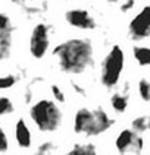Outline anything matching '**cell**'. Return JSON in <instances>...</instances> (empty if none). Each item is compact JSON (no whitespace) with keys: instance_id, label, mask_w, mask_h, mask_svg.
Returning <instances> with one entry per match:
<instances>
[{"instance_id":"obj_12","label":"cell","mask_w":150,"mask_h":155,"mask_svg":"<svg viewBox=\"0 0 150 155\" xmlns=\"http://www.w3.org/2000/svg\"><path fill=\"white\" fill-rule=\"evenodd\" d=\"M110 105L116 113H125L127 107H128V98L127 95L116 92L110 97Z\"/></svg>"},{"instance_id":"obj_4","label":"cell","mask_w":150,"mask_h":155,"mask_svg":"<svg viewBox=\"0 0 150 155\" xmlns=\"http://www.w3.org/2000/svg\"><path fill=\"white\" fill-rule=\"evenodd\" d=\"M124 64H125V56L122 48L119 45H113L102 61V70H100L102 85L107 89H112L118 85L122 75Z\"/></svg>"},{"instance_id":"obj_15","label":"cell","mask_w":150,"mask_h":155,"mask_svg":"<svg viewBox=\"0 0 150 155\" xmlns=\"http://www.w3.org/2000/svg\"><path fill=\"white\" fill-rule=\"evenodd\" d=\"M13 110H15V107H13V103L10 101V98L0 97V117L13 113Z\"/></svg>"},{"instance_id":"obj_14","label":"cell","mask_w":150,"mask_h":155,"mask_svg":"<svg viewBox=\"0 0 150 155\" xmlns=\"http://www.w3.org/2000/svg\"><path fill=\"white\" fill-rule=\"evenodd\" d=\"M149 126H150V120L147 119V117H144V116L134 119V120H132V124H131V127L135 130L137 133H143V132H146V130L149 129Z\"/></svg>"},{"instance_id":"obj_11","label":"cell","mask_w":150,"mask_h":155,"mask_svg":"<svg viewBox=\"0 0 150 155\" xmlns=\"http://www.w3.org/2000/svg\"><path fill=\"white\" fill-rule=\"evenodd\" d=\"M132 54L134 59L140 66H149L150 64V47H144V45H135L132 48Z\"/></svg>"},{"instance_id":"obj_24","label":"cell","mask_w":150,"mask_h":155,"mask_svg":"<svg viewBox=\"0 0 150 155\" xmlns=\"http://www.w3.org/2000/svg\"><path fill=\"white\" fill-rule=\"evenodd\" d=\"M149 120H150V119H149Z\"/></svg>"},{"instance_id":"obj_3","label":"cell","mask_w":150,"mask_h":155,"mask_svg":"<svg viewBox=\"0 0 150 155\" xmlns=\"http://www.w3.org/2000/svg\"><path fill=\"white\" fill-rule=\"evenodd\" d=\"M31 120L41 132H54L61 127L63 114L58 104L50 100H40L30 108Z\"/></svg>"},{"instance_id":"obj_20","label":"cell","mask_w":150,"mask_h":155,"mask_svg":"<svg viewBox=\"0 0 150 155\" xmlns=\"http://www.w3.org/2000/svg\"><path fill=\"white\" fill-rule=\"evenodd\" d=\"M52 94H53L54 100H56L58 103H65V94L62 92V89L56 85V84H53L52 85Z\"/></svg>"},{"instance_id":"obj_2","label":"cell","mask_w":150,"mask_h":155,"mask_svg":"<svg viewBox=\"0 0 150 155\" xmlns=\"http://www.w3.org/2000/svg\"><path fill=\"white\" fill-rule=\"evenodd\" d=\"M113 126V120L103 108H79L74 117V130L77 135L99 136Z\"/></svg>"},{"instance_id":"obj_6","label":"cell","mask_w":150,"mask_h":155,"mask_svg":"<svg viewBox=\"0 0 150 155\" xmlns=\"http://www.w3.org/2000/svg\"><path fill=\"white\" fill-rule=\"evenodd\" d=\"M128 32L130 37L135 41L150 37V5L144 6L140 10V13H137L131 19L128 25Z\"/></svg>"},{"instance_id":"obj_17","label":"cell","mask_w":150,"mask_h":155,"mask_svg":"<svg viewBox=\"0 0 150 155\" xmlns=\"http://www.w3.org/2000/svg\"><path fill=\"white\" fill-rule=\"evenodd\" d=\"M18 82V78L15 75H6V76H0V91L9 89Z\"/></svg>"},{"instance_id":"obj_23","label":"cell","mask_w":150,"mask_h":155,"mask_svg":"<svg viewBox=\"0 0 150 155\" xmlns=\"http://www.w3.org/2000/svg\"><path fill=\"white\" fill-rule=\"evenodd\" d=\"M107 2H110V3H122L124 0H107Z\"/></svg>"},{"instance_id":"obj_10","label":"cell","mask_w":150,"mask_h":155,"mask_svg":"<svg viewBox=\"0 0 150 155\" xmlns=\"http://www.w3.org/2000/svg\"><path fill=\"white\" fill-rule=\"evenodd\" d=\"M15 139L19 148L28 149L33 143V136H31V130L28 127L24 119H19L15 124Z\"/></svg>"},{"instance_id":"obj_21","label":"cell","mask_w":150,"mask_h":155,"mask_svg":"<svg viewBox=\"0 0 150 155\" xmlns=\"http://www.w3.org/2000/svg\"><path fill=\"white\" fill-rule=\"evenodd\" d=\"M134 5H135L134 0H124L122 3H121V12H124V13L130 12V10L134 8Z\"/></svg>"},{"instance_id":"obj_13","label":"cell","mask_w":150,"mask_h":155,"mask_svg":"<svg viewBox=\"0 0 150 155\" xmlns=\"http://www.w3.org/2000/svg\"><path fill=\"white\" fill-rule=\"evenodd\" d=\"M97 152L93 143H75L69 149L71 155H94Z\"/></svg>"},{"instance_id":"obj_7","label":"cell","mask_w":150,"mask_h":155,"mask_svg":"<svg viewBox=\"0 0 150 155\" xmlns=\"http://www.w3.org/2000/svg\"><path fill=\"white\" fill-rule=\"evenodd\" d=\"M115 147L118 152L125 154V152H141L144 148V142L140 133H137L134 129H124L115 140Z\"/></svg>"},{"instance_id":"obj_19","label":"cell","mask_w":150,"mask_h":155,"mask_svg":"<svg viewBox=\"0 0 150 155\" xmlns=\"http://www.w3.org/2000/svg\"><path fill=\"white\" fill-rule=\"evenodd\" d=\"M56 147H54V143L50 142V140H47V142H43L40 147L37 148V152L38 154H50L52 151H54Z\"/></svg>"},{"instance_id":"obj_22","label":"cell","mask_w":150,"mask_h":155,"mask_svg":"<svg viewBox=\"0 0 150 155\" xmlns=\"http://www.w3.org/2000/svg\"><path fill=\"white\" fill-rule=\"evenodd\" d=\"M72 88H74V89H75V91H77L78 94H81V95H85V91H84V89H82L81 86H78V85H77L75 82H72Z\"/></svg>"},{"instance_id":"obj_1","label":"cell","mask_w":150,"mask_h":155,"mask_svg":"<svg viewBox=\"0 0 150 155\" xmlns=\"http://www.w3.org/2000/svg\"><path fill=\"white\" fill-rule=\"evenodd\" d=\"M62 72L71 75L84 73L93 66V44L85 38H71L58 44L53 50Z\"/></svg>"},{"instance_id":"obj_16","label":"cell","mask_w":150,"mask_h":155,"mask_svg":"<svg viewBox=\"0 0 150 155\" xmlns=\"http://www.w3.org/2000/svg\"><path fill=\"white\" fill-rule=\"evenodd\" d=\"M138 94L143 101H150V82L147 79L138 81Z\"/></svg>"},{"instance_id":"obj_9","label":"cell","mask_w":150,"mask_h":155,"mask_svg":"<svg viewBox=\"0 0 150 155\" xmlns=\"http://www.w3.org/2000/svg\"><path fill=\"white\" fill-rule=\"evenodd\" d=\"M65 19L71 26L78 28V29H94L96 28V21L90 15V12L85 9H71L65 13Z\"/></svg>"},{"instance_id":"obj_5","label":"cell","mask_w":150,"mask_h":155,"mask_svg":"<svg viewBox=\"0 0 150 155\" xmlns=\"http://www.w3.org/2000/svg\"><path fill=\"white\" fill-rule=\"evenodd\" d=\"M50 45L49 26L46 24H37L30 37V53L34 59H43Z\"/></svg>"},{"instance_id":"obj_18","label":"cell","mask_w":150,"mask_h":155,"mask_svg":"<svg viewBox=\"0 0 150 155\" xmlns=\"http://www.w3.org/2000/svg\"><path fill=\"white\" fill-rule=\"evenodd\" d=\"M9 151V139L3 127H0V152H8Z\"/></svg>"},{"instance_id":"obj_8","label":"cell","mask_w":150,"mask_h":155,"mask_svg":"<svg viewBox=\"0 0 150 155\" xmlns=\"http://www.w3.org/2000/svg\"><path fill=\"white\" fill-rule=\"evenodd\" d=\"M13 24L10 18L5 13H0V61L6 60L10 51H12V44H13Z\"/></svg>"}]
</instances>
